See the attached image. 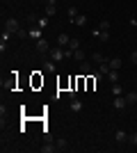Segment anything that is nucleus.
<instances>
[{"label": "nucleus", "mask_w": 137, "mask_h": 153, "mask_svg": "<svg viewBox=\"0 0 137 153\" xmlns=\"http://www.w3.org/2000/svg\"><path fill=\"white\" fill-rule=\"evenodd\" d=\"M44 71L46 73H55V71H57V64L53 62V59H46L44 62Z\"/></svg>", "instance_id": "nucleus-7"}, {"label": "nucleus", "mask_w": 137, "mask_h": 153, "mask_svg": "<svg viewBox=\"0 0 137 153\" xmlns=\"http://www.w3.org/2000/svg\"><path fill=\"white\" fill-rule=\"evenodd\" d=\"M30 39L39 41V39H41V27H32V30H30Z\"/></svg>", "instance_id": "nucleus-14"}, {"label": "nucleus", "mask_w": 137, "mask_h": 153, "mask_svg": "<svg viewBox=\"0 0 137 153\" xmlns=\"http://www.w3.org/2000/svg\"><path fill=\"white\" fill-rule=\"evenodd\" d=\"M69 41H71V37H69V34H59V37H57V44L62 46V48H66V46H69Z\"/></svg>", "instance_id": "nucleus-13"}, {"label": "nucleus", "mask_w": 137, "mask_h": 153, "mask_svg": "<svg viewBox=\"0 0 137 153\" xmlns=\"http://www.w3.org/2000/svg\"><path fill=\"white\" fill-rule=\"evenodd\" d=\"M128 142H130L133 146H137V130H135V133H130V135H128Z\"/></svg>", "instance_id": "nucleus-24"}, {"label": "nucleus", "mask_w": 137, "mask_h": 153, "mask_svg": "<svg viewBox=\"0 0 137 153\" xmlns=\"http://www.w3.org/2000/svg\"><path fill=\"white\" fill-rule=\"evenodd\" d=\"M66 149H69V142H66V140H59L57 142V151H66Z\"/></svg>", "instance_id": "nucleus-21"}, {"label": "nucleus", "mask_w": 137, "mask_h": 153, "mask_svg": "<svg viewBox=\"0 0 137 153\" xmlns=\"http://www.w3.org/2000/svg\"><path fill=\"white\" fill-rule=\"evenodd\" d=\"M114 140H117V144H124V142H128V135H126L124 130H117V133H114Z\"/></svg>", "instance_id": "nucleus-9"}, {"label": "nucleus", "mask_w": 137, "mask_h": 153, "mask_svg": "<svg viewBox=\"0 0 137 153\" xmlns=\"http://www.w3.org/2000/svg\"><path fill=\"white\" fill-rule=\"evenodd\" d=\"M55 14H57L55 0H46V16H55Z\"/></svg>", "instance_id": "nucleus-5"}, {"label": "nucleus", "mask_w": 137, "mask_h": 153, "mask_svg": "<svg viewBox=\"0 0 137 153\" xmlns=\"http://www.w3.org/2000/svg\"><path fill=\"white\" fill-rule=\"evenodd\" d=\"M69 16H71V21H73L78 16V9H76V7H69Z\"/></svg>", "instance_id": "nucleus-25"}, {"label": "nucleus", "mask_w": 137, "mask_h": 153, "mask_svg": "<svg viewBox=\"0 0 137 153\" xmlns=\"http://www.w3.org/2000/svg\"><path fill=\"white\" fill-rule=\"evenodd\" d=\"M14 37H19V39H25V37H30V32H27V30H23V27H21V30L16 32Z\"/></svg>", "instance_id": "nucleus-22"}, {"label": "nucleus", "mask_w": 137, "mask_h": 153, "mask_svg": "<svg viewBox=\"0 0 137 153\" xmlns=\"http://www.w3.org/2000/svg\"><path fill=\"white\" fill-rule=\"evenodd\" d=\"M105 78H107V80H110L112 85H114V82H119V73H117V71H110V73H107Z\"/></svg>", "instance_id": "nucleus-17"}, {"label": "nucleus", "mask_w": 137, "mask_h": 153, "mask_svg": "<svg viewBox=\"0 0 137 153\" xmlns=\"http://www.w3.org/2000/svg\"><path fill=\"white\" fill-rule=\"evenodd\" d=\"M73 25H78V27H85V25H87V16H82V14H78V16L73 19Z\"/></svg>", "instance_id": "nucleus-8"}, {"label": "nucleus", "mask_w": 137, "mask_h": 153, "mask_svg": "<svg viewBox=\"0 0 137 153\" xmlns=\"http://www.w3.org/2000/svg\"><path fill=\"white\" fill-rule=\"evenodd\" d=\"M107 62H110V69L112 71H119V69H121V64H124L119 57H112V59H107Z\"/></svg>", "instance_id": "nucleus-10"}, {"label": "nucleus", "mask_w": 137, "mask_h": 153, "mask_svg": "<svg viewBox=\"0 0 137 153\" xmlns=\"http://www.w3.org/2000/svg\"><path fill=\"white\" fill-rule=\"evenodd\" d=\"M46 25H48V19H39L37 21V27H46Z\"/></svg>", "instance_id": "nucleus-26"}, {"label": "nucleus", "mask_w": 137, "mask_h": 153, "mask_svg": "<svg viewBox=\"0 0 137 153\" xmlns=\"http://www.w3.org/2000/svg\"><path fill=\"white\" fill-rule=\"evenodd\" d=\"M34 46H37V53H41V55H48V51H50V46H48V41H46V39H39Z\"/></svg>", "instance_id": "nucleus-4"}, {"label": "nucleus", "mask_w": 137, "mask_h": 153, "mask_svg": "<svg viewBox=\"0 0 137 153\" xmlns=\"http://www.w3.org/2000/svg\"><path fill=\"white\" fill-rule=\"evenodd\" d=\"M128 103H126V96H114V110H124Z\"/></svg>", "instance_id": "nucleus-6"}, {"label": "nucleus", "mask_w": 137, "mask_h": 153, "mask_svg": "<svg viewBox=\"0 0 137 153\" xmlns=\"http://www.w3.org/2000/svg\"><path fill=\"white\" fill-rule=\"evenodd\" d=\"M73 59H76V62H85V59H87L85 51H82V48H78V51L73 53Z\"/></svg>", "instance_id": "nucleus-12"}, {"label": "nucleus", "mask_w": 137, "mask_h": 153, "mask_svg": "<svg viewBox=\"0 0 137 153\" xmlns=\"http://www.w3.org/2000/svg\"><path fill=\"white\" fill-rule=\"evenodd\" d=\"M64 57H66V55H64V48H62V46H57V48H50V51H48V59H53L55 64L62 62Z\"/></svg>", "instance_id": "nucleus-1"}, {"label": "nucleus", "mask_w": 137, "mask_h": 153, "mask_svg": "<svg viewBox=\"0 0 137 153\" xmlns=\"http://www.w3.org/2000/svg\"><path fill=\"white\" fill-rule=\"evenodd\" d=\"M126 103H128V105H135L137 103V94L135 91H128V94H126Z\"/></svg>", "instance_id": "nucleus-15"}, {"label": "nucleus", "mask_w": 137, "mask_h": 153, "mask_svg": "<svg viewBox=\"0 0 137 153\" xmlns=\"http://www.w3.org/2000/svg\"><path fill=\"white\" fill-rule=\"evenodd\" d=\"M135 130H137V126H135Z\"/></svg>", "instance_id": "nucleus-28"}, {"label": "nucleus", "mask_w": 137, "mask_h": 153, "mask_svg": "<svg viewBox=\"0 0 137 153\" xmlns=\"http://www.w3.org/2000/svg\"><path fill=\"white\" fill-rule=\"evenodd\" d=\"M98 30H103V32H110V21H107V19H103V21H101V25H98Z\"/></svg>", "instance_id": "nucleus-20"}, {"label": "nucleus", "mask_w": 137, "mask_h": 153, "mask_svg": "<svg viewBox=\"0 0 137 153\" xmlns=\"http://www.w3.org/2000/svg\"><path fill=\"white\" fill-rule=\"evenodd\" d=\"M55 151H57L55 144H46V146H44V153H55Z\"/></svg>", "instance_id": "nucleus-23"}, {"label": "nucleus", "mask_w": 137, "mask_h": 153, "mask_svg": "<svg viewBox=\"0 0 137 153\" xmlns=\"http://www.w3.org/2000/svg\"><path fill=\"white\" fill-rule=\"evenodd\" d=\"M94 37H98L101 41H110V32H103V30H94Z\"/></svg>", "instance_id": "nucleus-11"}, {"label": "nucleus", "mask_w": 137, "mask_h": 153, "mask_svg": "<svg viewBox=\"0 0 137 153\" xmlns=\"http://www.w3.org/2000/svg\"><path fill=\"white\" fill-rule=\"evenodd\" d=\"M71 110L73 112H80V110H82V103L76 101V98H71Z\"/></svg>", "instance_id": "nucleus-19"}, {"label": "nucleus", "mask_w": 137, "mask_h": 153, "mask_svg": "<svg viewBox=\"0 0 137 153\" xmlns=\"http://www.w3.org/2000/svg\"><path fill=\"white\" fill-rule=\"evenodd\" d=\"M19 30H21V25H19V21H16V19H5V32L16 34Z\"/></svg>", "instance_id": "nucleus-2"}, {"label": "nucleus", "mask_w": 137, "mask_h": 153, "mask_svg": "<svg viewBox=\"0 0 137 153\" xmlns=\"http://www.w3.org/2000/svg\"><path fill=\"white\" fill-rule=\"evenodd\" d=\"M112 94H114V96H121V94H124V87H121L119 82H114V85H112Z\"/></svg>", "instance_id": "nucleus-16"}, {"label": "nucleus", "mask_w": 137, "mask_h": 153, "mask_svg": "<svg viewBox=\"0 0 137 153\" xmlns=\"http://www.w3.org/2000/svg\"><path fill=\"white\" fill-rule=\"evenodd\" d=\"M130 59H133V64H137V51H133V55H130Z\"/></svg>", "instance_id": "nucleus-27"}, {"label": "nucleus", "mask_w": 137, "mask_h": 153, "mask_svg": "<svg viewBox=\"0 0 137 153\" xmlns=\"http://www.w3.org/2000/svg\"><path fill=\"white\" fill-rule=\"evenodd\" d=\"M91 59H94V64H103V62H107V59H105L101 53H94V55H91Z\"/></svg>", "instance_id": "nucleus-18"}, {"label": "nucleus", "mask_w": 137, "mask_h": 153, "mask_svg": "<svg viewBox=\"0 0 137 153\" xmlns=\"http://www.w3.org/2000/svg\"><path fill=\"white\" fill-rule=\"evenodd\" d=\"M94 71H96V69L91 66V62H87V59H85V62H80V76H91Z\"/></svg>", "instance_id": "nucleus-3"}]
</instances>
